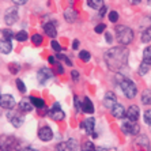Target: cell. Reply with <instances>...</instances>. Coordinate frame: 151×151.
<instances>
[{"label": "cell", "mask_w": 151, "mask_h": 151, "mask_svg": "<svg viewBox=\"0 0 151 151\" xmlns=\"http://www.w3.org/2000/svg\"><path fill=\"white\" fill-rule=\"evenodd\" d=\"M21 151H38L35 148H32V147H26V148H21Z\"/></svg>", "instance_id": "c3c4849f"}, {"label": "cell", "mask_w": 151, "mask_h": 151, "mask_svg": "<svg viewBox=\"0 0 151 151\" xmlns=\"http://www.w3.org/2000/svg\"><path fill=\"white\" fill-rule=\"evenodd\" d=\"M64 19H65L68 23H75V21L78 19L76 11L72 10V8H68L67 11H64Z\"/></svg>", "instance_id": "ffe728a7"}, {"label": "cell", "mask_w": 151, "mask_h": 151, "mask_svg": "<svg viewBox=\"0 0 151 151\" xmlns=\"http://www.w3.org/2000/svg\"><path fill=\"white\" fill-rule=\"evenodd\" d=\"M0 99H1V94H0Z\"/></svg>", "instance_id": "11a10c76"}, {"label": "cell", "mask_w": 151, "mask_h": 151, "mask_svg": "<svg viewBox=\"0 0 151 151\" xmlns=\"http://www.w3.org/2000/svg\"><path fill=\"white\" fill-rule=\"evenodd\" d=\"M104 1L102 0H88V6L93 8V10H99V8L104 6Z\"/></svg>", "instance_id": "f1b7e54d"}, {"label": "cell", "mask_w": 151, "mask_h": 151, "mask_svg": "<svg viewBox=\"0 0 151 151\" xmlns=\"http://www.w3.org/2000/svg\"><path fill=\"white\" fill-rule=\"evenodd\" d=\"M117 104V97L113 91H108L104 97V106H106L108 109H112L113 106Z\"/></svg>", "instance_id": "4fadbf2b"}, {"label": "cell", "mask_w": 151, "mask_h": 151, "mask_svg": "<svg viewBox=\"0 0 151 151\" xmlns=\"http://www.w3.org/2000/svg\"><path fill=\"white\" fill-rule=\"evenodd\" d=\"M15 38H17V41L23 42V41H26V40L29 38V35H27V33H26L25 30H21V32L15 33Z\"/></svg>", "instance_id": "4316f807"}, {"label": "cell", "mask_w": 151, "mask_h": 151, "mask_svg": "<svg viewBox=\"0 0 151 151\" xmlns=\"http://www.w3.org/2000/svg\"><path fill=\"white\" fill-rule=\"evenodd\" d=\"M52 76H53V72L46 67H42L41 70H38V72H37V81H38V83H41V84L46 83Z\"/></svg>", "instance_id": "9c48e42d"}, {"label": "cell", "mask_w": 151, "mask_h": 151, "mask_svg": "<svg viewBox=\"0 0 151 151\" xmlns=\"http://www.w3.org/2000/svg\"><path fill=\"white\" fill-rule=\"evenodd\" d=\"M109 21L113 22V23H116L119 21V14H117V11H110L109 12Z\"/></svg>", "instance_id": "d590c367"}, {"label": "cell", "mask_w": 151, "mask_h": 151, "mask_svg": "<svg viewBox=\"0 0 151 151\" xmlns=\"http://www.w3.org/2000/svg\"><path fill=\"white\" fill-rule=\"evenodd\" d=\"M144 123L148 124V125H151V109H148V110L144 112Z\"/></svg>", "instance_id": "74e56055"}, {"label": "cell", "mask_w": 151, "mask_h": 151, "mask_svg": "<svg viewBox=\"0 0 151 151\" xmlns=\"http://www.w3.org/2000/svg\"><path fill=\"white\" fill-rule=\"evenodd\" d=\"M79 48V40H74L72 41V49H78Z\"/></svg>", "instance_id": "bcb514c9"}, {"label": "cell", "mask_w": 151, "mask_h": 151, "mask_svg": "<svg viewBox=\"0 0 151 151\" xmlns=\"http://www.w3.org/2000/svg\"><path fill=\"white\" fill-rule=\"evenodd\" d=\"M148 151H151V146H148Z\"/></svg>", "instance_id": "db71d44e"}, {"label": "cell", "mask_w": 151, "mask_h": 151, "mask_svg": "<svg viewBox=\"0 0 151 151\" xmlns=\"http://www.w3.org/2000/svg\"><path fill=\"white\" fill-rule=\"evenodd\" d=\"M139 116H140V110H139V108H137L136 105H132V106H129V108L127 109L125 117L128 120H131V121H137Z\"/></svg>", "instance_id": "5bb4252c"}, {"label": "cell", "mask_w": 151, "mask_h": 151, "mask_svg": "<svg viewBox=\"0 0 151 151\" xmlns=\"http://www.w3.org/2000/svg\"><path fill=\"white\" fill-rule=\"evenodd\" d=\"M129 3L131 4H139L140 3V0H129Z\"/></svg>", "instance_id": "681fc988"}, {"label": "cell", "mask_w": 151, "mask_h": 151, "mask_svg": "<svg viewBox=\"0 0 151 151\" xmlns=\"http://www.w3.org/2000/svg\"><path fill=\"white\" fill-rule=\"evenodd\" d=\"M18 17H19V14H18V8L17 7H11V8H8V10L6 11V14H4V22H6L8 26H11L18 21Z\"/></svg>", "instance_id": "52a82bcc"}, {"label": "cell", "mask_w": 151, "mask_h": 151, "mask_svg": "<svg viewBox=\"0 0 151 151\" xmlns=\"http://www.w3.org/2000/svg\"><path fill=\"white\" fill-rule=\"evenodd\" d=\"M116 33H117V40L123 46L129 45L134 41V30L127 26H116Z\"/></svg>", "instance_id": "7a4b0ae2"}, {"label": "cell", "mask_w": 151, "mask_h": 151, "mask_svg": "<svg viewBox=\"0 0 151 151\" xmlns=\"http://www.w3.org/2000/svg\"><path fill=\"white\" fill-rule=\"evenodd\" d=\"M21 113L22 112H19V110H14V109L8 110V113H7L8 121H10L15 128H19V127H22V124H23V117H22Z\"/></svg>", "instance_id": "8992f818"}, {"label": "cell", "mask_w": 151, "mask_h": 151, "mask_svg": "<svg viewBox=\"0 0 151 151\" xmlns=\"http://www.w3.org/2000/svg\"><path fill=\"white\" fill-rule=\"evenodd\" d=\"M38 137L42 142H49L53 139V131L48 125H44L38 129Z\"/></svg>", "instance_id": "7c38bea8"}, {"label": "cell", "mask_w": 151, "mask_h": 151, "mask_svg": "<svg viewBox=\"0 0 151 151\" xmlns=\"http://www.w3.org/2000/svg\"><path fill=\"white\" fill-rule=\"evenodd\" d=\"M48 61H49L50 64H56V59H55V57H53V56H50L49 59H48Z\"/></svg>", "instance_id": "7dc6e473"}, {"label": "cell", "mask_w": 151, "mask_h": 151, "mask_svg": "<svg viewBox=\"0 0 151 151\" xmlns=\"http://www.w3.org/2000/svg\"><path fill=\"white\" fill-rule=\"evenodd\" d=\"M29 98H30V102L33 104V106L37 108V109H42L45 106V102L42 98H37V97H29Z\"/></svg>", "instance_id": "7402d4cb"}, {"label": "cell", "mask_w": 151, "mask_h": 151, "mask_svg": "<svg viewBox=\"0 0 151 151\" xmlns=\"http://www.w3.org/2000/svg\"><path fill=\"white\" fill-rule=\"evenodd\" d=\"M94 125H95V120L93 117H88L81 124V128L82 129L86 131V134H93V131H94Z\"/></svg>", "instance_id": "2e32d148"}, {"label": "cell", "mask_w": 151, "mask_h": 151, "mask_svg": "<svg viewBox=\"0 0 151 151\" xmlns=\"http://www.w3.org/2000/svg\"><path fill=\"white\" fill-rule=\"evenodd\" d=\"M105 29H106V25H105V23H99V25H97V26H95L94 32L97 33V34H101V33H104V32H105Z\"/></svg>", "instance_id": "8d00e7d4"}, {"label": "cell", "mask_w": 151, "mask_h": 151, "mask_svg": "<svg viewBox=\"0 0 151 151\" xmlns=\"http://www.w3.org/2000/svg\"><path fill=\"white\" fill-rule=\"evenodd\" d=\"M17 87H18V90H19V93H26V86H25V83H23V81H21V79H17Z\"/></svg>", "instance_id": "836d02e7"}, {"label": "cell", "mask_w": 151, "mask_h": 151, "mask_svg": "<svg viewBox=\"0 0 151 151\" xmlns=\"http://www.w3.org/2000/svg\"><path fill=\"white\" fill-rule=\"evenodd\" d=\"M64 57H65V56H64V55H60V53H59V55H57V59H64Z\"/></svg>", "instance_id": "816d5d0a"}, {"label": "cell", "mask_w": 151, "mask_h": 151, "mask_svg": "<svg viewBox=\"0 0 151 151\" xmlns=\"http://www.w3.org/2000/svg\"><path fill=\"white\" fill-rule=\"evenodd\" d=\"M15 65H17V64H11L10 67H8L11 70V72H12V74H17L18 70H19V67H15Z\"/></svg>", "instance_id": "ee69618b"}, {"label": "cell", "mask_w": 151, "mask_h": 151, "mask_svg": "<svg viewBox=\"0 0 151 151\" xmlns=\"http://www.w3.org/2000/svg\"><path fill=\"white\" fill-rule=\"evenodd\" d=\"M56 72L59 75H61V74H64V68H63V65L60 63H56Z\"/></svg>", "instance_id": "60d3db41"}, {"label": "cell", "mask_w": 151, "mask_h": 151, "mask_svg": "<svg viewBox=\"0 0 151 151\" xmlns=\"http://www.w3.org/2000/svg\"><path fill=\"white\" fill-rule=\"evenodd\" d=\"M99 10H101V11H99V17H104V15L106 14V10H108V8H106L105 6H102V7L99 8Z\"/></svg>", "instance_id": "f6af8a7d"}, {"label": "cell", "mask_w": 151, "mask_h": 151, "mask_svg": "<svg viewBox=\"0 0 151 151\" xmlns=\"http://www.w3.org/2000/svg\"><path fill=\"white\" fill-rule=\"evenodd\" d=\"M82 151H97V148H95V146L93 144V142L86 140L83 143V146H82Z\"/></svg>", "instance_id": "83f0119b"}, {"label": "cell", "mask_w": 151, "mask_h": 151, "mask_svg": "<svg viewBox=\"0 0 151 151\" xmlns=\"http://www.w3.org/2000/svg\"><path fill=\"white\" fill-rule=\"evenodd\" d=\"M15 98L12 97L11 94H4L1 95V99H0V106L3 108V109H14V106H15Z\"/></svg>", "instance_id": "30bf717a"}, {"label": "cell", "mask_w": 151, "mask_h": 151, "mask_svg": "<svg viewBox=\"0 0 151 151\" xmlns=\"http://www.w3.org/2000/svg\"><path fill=\"white\" fill-rule=\"evenodd\" d=\"M148 70H150V64L144 63V61H142L140 67H139V74L140 75H146L148 72Z\"/></svg>", "instance_id": "4dcf8cb0"}, {"label": "cell", "mask_w": 151, "mask_h": 151, "mask_svg": "<svg viewBox=\"0 0 151 151\" xmlns=\"http://www.w3.org/2000/svg\"><path fill=\"white\" fill-rule=\"evenodd\" d=\"M110 112H112L113 117H116V119L121 120V119H124V117H125L127 110H125V108H124L121 104H116V105L110 109Z\"/></svg>", "instance_id": "9a60e30c"}, {"label": "cell", "mask_w": 151, "mask_h": 151, "mask_svg": "<svg viewBox=\"0 0 151 151\" xmlns=\"http://www.w3.org/2000/svg\"><path fill=\"white\" fill-rule=\"evenodd\" d=\"M64 61L67 63V65H72V64H71V60H70V59H67V57H64Z\"/></svg>", "instance_id": "f907efd6"}, {"label": "cell", "mask_w": 151, "mask_h": 151, "mask_svg": "<svg viewBox=\"0 0 151 151\" xmlns=\"http://www.w3.org/2000/svg\"><path fill=\"white\" fill-rule=\"evenodd\" d=\"M74 106H75V110H76V113L82 112V104H81V101H79V98H78L76 95L74 97Z\"/></svg>", "instance_id": "e575fe53"}, {"label": "cell", "mask_w": 151, "mask_h": 151, "mask_svg": "<svg viewBox=\"0 0 151 151\" xmlns=\"http://www.w3.org/2000/svg\"><path fill=\"white\" fill-rule=\"evenodd\" d=\"M143 61L151 65V45L143 50Z\"/></svg>", "instance_id": "d4e9b609"}, {"label": "cell", "mask_w": 151, "mask_h": 151, "mask_svg": "<svg viewBox=\"0 0 151 151\" xmlns=\"http://www.w3.org/2000/svg\"><path fill=\"white\" fill-rule=\"evenodd\" d=\"M71 79H72L74 82L79 81V72H78V71H75V70L71 71Z\"/></svg>", "instance_id": "ab89813d"}, {"label": "cell", "mask_w": 151, "mask_h": 151, "mask_svg": "<svg viewBox=\"0 0 151 151\" xmlns=\"http://www.w3.org/2000/svg\"><path fill=\"white\" fill-rule=\"evenodd\" d=\"M18 108H19V109H18L19 112L29 113V112H32V109H33V104L30 102V98H25V99H22V101L19 102Z\"/></svg>", "instance_id": "ac0fdd59"}, {"label": "cell", "mask_w": 151, "mask_h": 151, "mask_svg": "<svg viewBox=\"0 0 151 151\" xmlns=\"http://www.w3.org/2000/svg\"><path fill=\"white\" fill-rule=\"evenodd\" d=\"M12 3L17 4V6H23V4L27 3V0H12Z\"/></svg>", "instance_id": "7bdbcfd3"}, {"label": "cell", "mask_w": 151, "mask_h": 151, "mask_svg": "<svg viewBox=\"0 0 151 151\" xmlns=\"http://www.w3.org/2000/svg\"><path fill=\"white\" fill-rule=\"evenodd\" d=\"M32 42L34 44V45H41L42 44V35H40V34L32 35Z\"/></svg>", "instance_id": "d6a6232c"}, {"label": "cell", "mask_w": 151, "mask_h": 151, "mask_svg": "<svg viewBox=\"0 0 151 151\" xmlns=\"http://www.w3.org/2000/svg\"><path fill=\"white\" fill-rule=\"evenodd\" d=\"M142 41H143L144 44L151 42V26H150V27H147L143 32V34H142Z\"/></svg>", "instance_id": "484cf974"}, {"label": "cell", "mask_w": 151, "mask_h": 151, "mask_svg": "<svg viewBox=\"0 0 151 151\" xmlns=\"http://www.w3.org/2000/svg\"><path fill=\"white\" fill-rule=\"evenodd\" d=\"M105 40H106V42H108V44H110V42L113 41V37H112V34H110L109 32L105 33Z\"/></svg>", "instance_id": "b9f144b4"}, {"label": "cell", "mask_w": 151, "mask_h": 151, "mask_svg": "<svg viewBox=\"0 0 151 151\" xmlns=\"http://www.w3.org/2000/svg\"><path fill=\"white\" fill-rule=\"evenodd\" d=\"M148 137L146 136V135H139V136L136 137V143L140 146V147H148L150 146V143H148Z\"/></svg>", "instance_id": "603a6c76"}, {"label": "cell", "mask_w": 151, "mask_h": 151, "mask_svg": "<svg viewBox=\"0 0 151 151\" xmlns=\"http://www.w3.org/2000/svg\"><path fill=\"white\" fill-rule=\"evenodd\" d=\"M78 143L74 139H70L67 142H61L56 146V151H76Z\"/></svg>", "instance_id": "ba28073f"}, {"label": "cell", "mask_w": 151, "mask_h": 151, "mask_svg": "<svg viewBox=\"0 0 151 151\" xmlns=\"http://www.w3.org/2000/svg\"><path fill=\"white\" fill-rule=\"evenodd\" d=\"M50 46H52V49L56 50L57 53H60V50H61V46H60V44L57 41H55V40H52V42H50Z\"/></svg>", "instance_id": "f35d334b"}, {"label": "cell", "mask_w": 151, "mask_h": 151, "mask_svg": "<svg viewBox=\"0 0 151 151\" xmlns=\"http://www.w3.org/2000/svg\"><path fill=\"white\" fill-rule=\"evenodd\" d=\"M121 131L125 135H139L140 132V125L136 121H131V120H125L121 125Z\"/></svg>", "instance_id": "5b68a950"}, {"label": "cell", "mask_w": 151, "mask_h": 151, "mask_svg": "<svg viewBox=\"0 0 151 151\" xmlns=\"http://www.w3.org/2000/svg\"><path fill=\"white\" fill-rule=\"evenodd\" d=\"M142 104L143 105H150L151 104V91L150 90H144L142 93Z\"/></svg>", "instance_id": "cb8c5ba5"}, {"label": "cell", "mask_w": 151, "mask_h": 151, "mask_svg": "<svg viewBox=\"0 0 151 151\" xmlns=\"http://www.w3.org/2000/svg\"><path fill=\"white\" fill-rule=\"evenodd\" d=\"M147 3H148V6H151V0H147Z\"/></svg>", "instance_id": "f5cc1de1"}, {"label": "cell", "mask_w": 151, "mask_h": 151, "mask_svg": "<svg viewBox=\"0 0 151 151\" xmlns=\"http://www.w3.org/2000/svg\"><path fill=\"white\" fill-rule=\"evenodd\" d=\"M44 32L46 33V35H49L50 38H55L57 35L56 26H53V23H45L44 25Z\"/></svg>", "instance_id": "44dd1931"}, {"label": "cell", "mask_w": 151, "mask_h": 151, "mask_svg": "<svg viewBox=\"0 0 151 151\" xmlns=\"http://www.w3.org/2000/svg\"><path fill=\"white\" fill-rule=\"evenodd\" d=\"M1 34H3V38H7V40H12V37H15L14 32L10 30V29H3V30H1Z\"/></svg>", "instance_id": "f546056e"}, {"label": "cell", "mask_w": 151, "mask_h": 151, "mask_svg": "<svg viewBox=\"0 0 151 151\" xmlns=\"http://www.w3.org/2000/svg\"><path fill=\"white\" fill-rule=\"evenodd\" d=\"M17 147H19V142L14 136H7V135L0 136V151H12Z\"/></svg>", "instance_id": "277c9868"}, {"label": "cell", "mask_w": 151, "mask_h": 151, "mask_svg": "<svg viewBox=\"0 0 151 151\" xmlns=\"http://www.w3.org/2000/svg\"><path fill=\"white\" fill-rule=\"evenodd\" d=\"M128 57H129V50L125 46H114L106 50L104 55L105 63L110 71L117 72L121 68H124L128 63Z\"/></svg>", "instance_id": "6da1fadb"}, {"label": "cell", "mask_w": 151, "mask_h": 151, "mask_svg": "<svg viewBox=\"0 0 151 151\" xmlns=\"http://www.w3.org/2000/svg\"><path fill=\"white\" fill-rule=\"evenodd\" d=\"M49 116L52 117L53 120H56V121H60V120H64V117H65V114H64V112L61 109H60V104L59 102H56L55 105L52 106L49 109Z\"/></svg>", "instance_id": "8fae6325"}, {"label": "cell", "mask_w": 151, "mask_h": 151, "mask_svg": "<svg viewBox=\"0 0 151 151\" xmlns=\"http://www.w3.org/2000/svg\"><path fill=\"white\" fill-rule=\"evenodd\" d=\"M11 50H12V42H11V40H7V38L0 40V52L3 53V55H8Z\"/></svg>", "instance_id": "e0dca14e"}, {"label": "cell", "mask_w": 151, "mask_h": 151, "mask_svg": "<svg viewBox=\"0 0 151 151\" xmlns=\"http://www.w3.org/2000/svg\"><path fill=\"white\" fill-rule=\"evenodd\" d=\"M82 112L88 113V114L94 113V105H93L91 99L88 98V97H84L83 102H82Z\"/></svg>", "instance_id": "d6986e66"}, {"label": "cell", "mask_w": 151, "mask_h": 151, "mask_svg": "<svg viewBox=\"0 0 151 151\" xmlns=\"http://www.w3.org/2000/svg\"><path fill=\"white\" fill-rule=\"evenodd\" d=\"M120 87H121V91L124 93L127 98H135L137 94V87L134 82L128 79V78H124L123 81L120 82Z\"/></svg>", "instance_id": "3957f363"}, {"label": "cell", "mask_w": 151, "mask_h": 151, "mask_svg": "<svg viewBox=\"0 0 151 151\" xmlns=\"http://www.w3.org/2000/svg\"><path fill=\"white\" fill-rule=\"evenodd\" d=\"M79 57H81L82 61H88V60L91 59V55H90V52H88V50H81Z\"/></svg>", "instance_id": "1f68e13d"}]
</instances>
